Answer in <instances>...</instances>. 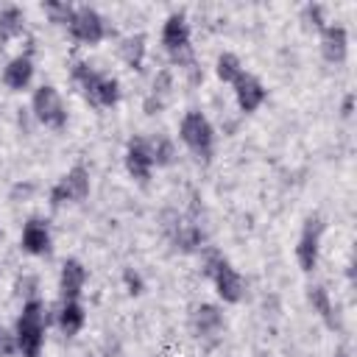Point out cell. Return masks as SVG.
<instances>
[{"mask_svg": "<svg viewBox=\"0 0 357 357\" xmlns=\"http://www.w3.org/2000/svg\"><path fill=\"white\" fill-rule=\"evenodd\" d=\"M45 11H47V17H50L53 22H59V25H67V22H70V17H73V11H75V6L50 0V3H45Z\"/></svg>", "mask_w": 357, "mask_h": 357, "instance_id": "obj_25", "label": "cell"}, {"mask_svg": "<svg viewBox=\"0 0 357 357\" xmlns=\"http://www.w3.org/2000/svg\"><path fill=\"white\" fill-rule=\"evenodd\" d=\"M167 231H170L173 245L178 251H184V254H192V251L204 248L201 245L204 243V231L192 218H176L173 223H167Z\"/></svg>", "mask_w": 357, "mask_h": 357, "instance_id": "obj_12", "label": "cell"}, {"mask_svg": "<svg viewBox=\"0 0 357 357\" xmlns=\"http://www.w3.org/2000/svg\"><path fill=\"white\" fill-rule=\"evenodd\" d=\"M215 73H218V78L223 84H231L243 73V64H240V59L234 53H220L218 56V64H215Z\"/></svg>", "mask_w": 357, "mask_h": 357, "instance_id": "obj_24", "label": "cell"}, {"mask_svg": "<svg viewBox=\"0 0 357 357\" xmlns=\"http://www.w3.org/2000/svg\"><path fill=\"white\" fill-rule=\"evenodd\" d=\"M335 357H351V354H349L346 349H337V351H335Z\"/></svg>", "mask_w": 357, "mask_h": 357, "instance_id": "obj_30", "label": "cell"}, {"mask_svg": "<svg viewBox=\"0 0 357 357\" xmlns=\"http://www.w3.org/2000/svg\"><path fill=\"white\" fill-rule=\"evenodd\" d=\"M126 170L137 178V181H148L151 170H153V159H151V148L145 137H131L126 145Z\"/></svg>", "mask_w": 357, "mask_h": 357, "instance_id": "obj_11", "label": "cell"}, {"mask_svg": "<svg viewBox=\"0 0 357 357\" xmlns=\"http://www.w3.org/2000/svg\"><path fill=\"white\" fill-rule=\"evenodd\" d=\"M231 86H234V100H237L240 112H245V114L257 112V109L265 103V98H268V92H265V86L259 84V78H254V75L245 73V70L231 81Z\"/></svg>", "mask_w": 357, "mask_h": 357, "instance_id": "obj_10", "label": "cell"}, {"mask_svg": "<svg viewBox=\"0 0 357 357\" xmlns=\"http://www.w3.org/2000/svg\"><path fill=\"white\" fill-rule=\"evenodd\" d=\"M204 273L212 279L218 296L226 304H237L245 293V279L231 268V262L218 248H204Z\"/></svg>", "mask_w": 357, "mask_h": 357, "instance_id": "obj_4", "label": "cell"}, {"mask_svg": "<svg viewBox=\"0 0 357 357\" xmlns=\"http://www.w3.org/2000/svg\"><path fill=\"white\" fill-rule=\"evenodd\" d=\"M190 324L198 337H215L223 329V312L218 304H198L190 315Z\"/></svg>", "mask_w": 357, "mask_h": 357, "instance_id": "obj_16", "label": "cell"}, {"mask_svg": "<svg viewBox=\"0 0 357 357\" xmlns=\"http://www.w3.org/2000/svg\"><path fill=\"white\" fill-rule=\"evenodd\" d=\"M22 28H25V17H22V11L17 6L0 8V45L6 39H11V36H20Z\"/></svg>", "mask_w": 357, "mask_h": 357, "instance_id": "obj_22", "label": "cell"}, {"mask_svg": "<svg viewBox=\"0 0 357 357\" xmlns=\"http://www.w3.org/2000/svg\"><path fill=\"white\" fill-rule=\"evenodd\" d=\"M84 321H86V312H84L81 301H61V307L56 312V324H59L61 335H67V337L78 335L81 326H84Z\"/></svg>", "mask_w": 357, "mask_h": 357, "instance_id": "obj_18", "label": "cell"}, {"mask_svg": "<svg viewBox=\"0 0 357 357\" xmlns=\"http://www.w3.org/2000/svg\"><path fill=\"white\" fill-rule=\"evenodd\" d=\"M86 195H89V170L84 165H73L64 173V178H59V184H53V190H50V206L59 209L67 201L81 204V201H86Z\"/></svg>", "mask_w": 357, "mask_h": 357, "instance_id": "obj_7", "label": "cell"}, {"mask_svg": "<svg viewBox=\"0 0 357 357\" xmlns=\"http://www.w3.org/2000/svg\"><path fill=\"white\" fill-rule=\"evenodd\" d=\"M17 354V337L8 326L0 324V357H14Z\"/></svg>", "mask_w": 357, "mask_h": 357, "instance_id": "obj_26", "label": "cell"}, {"mask_svg": "<svg viewBox=\"0 0 357 357\" xmlns=\"http://www.w3.org/2000/svg\"><path fill=\"white\" fill-rule=\"evenodd\" d=\"M20 245H22L25 254H33V257L50 254V226H47V220H42V218H28V223L22 226Z\"/></svg>", "mask_w": 357, "mask_h": 357, "instance_id": "obj_13", "label": "cell"}, {"mask_svg": "<svg viewBox=\"0 0 357 357\" xmlns=\"http://www.w3.org/2000/svg\"><path fill=\"white\" fill-rule=\"evenodd\" d=\"M31 109H33L36 120H39L42 126H47V128L61 131V128L67 126V106H64L59 89L50 86V84H42L39 89H33Z\"/></svg>", "mask_w": 357, "mask_h": 357, "instance_id": "obj_6", "label": "cell"}, {"mask_svg": "<svg viewBox=\"0 0 357 357\" xmlns=\"http://www.w3.org/2000/svg\"><path fill=\"white\" fill-rule=\"evenodd\" d=\"M162 47L165 53L190 73V81H198V64L192 59V45H190V25H187V17L184 14H170L162 25Z\"/></svg>", "mask_w": 357, "mask_h": 357, "instance_id": "obj_2", "label": "cell"}, {"mask_svg": "<svg viewBox=\"0 0 357 357\" xmlns=\"http://www.w3.org/2000/svg\"><path fill=\"white\" fill-rule=\"evenodd\" d=\"M120 59L134 67V70H142V61H145V36L142 33H131L120 42Z\"/></svg>", "mask_w": 357, "mask_h": 357, "instance_id": "obj_20", "label": "cell"}, {"mask_svg": "<svg viewBox=\"0 0 357 357\" xmlns=\"http://www.w3.org/2000/svg\"><path fill=\"white\" fill-rule=\"evenodd\" d=\"M70 75L81 86V92L86 95V100L92 106H100V109L117 106V100H120V84H117V78H112L106 73H98L86 61H75Z\"/></svg>", "mask_w": 357, "mask_h": 357, "instance_id": "obj_3", "label": "cell"}, {"mask_svg": "<svg viewBox=\"0 0 357 357\" xmlns=\"http://www.w3.org/2000/svg\"><path fill=\"white\" fill-rule=\"evenodd\" d=\"M67 31L75 42H84V45H98L109 28H106V20L92 8V6H75L70 22H67Z\"/></svg>", "mask_w": 357, "mask_h": 357, "instance_id": "obj_8", "label": "cell"}, {"mask_svg": "<svg viewBox=\"0 0 357 357\" xmlns=\"http://www.w3.org/2000/svg\"><path fill=\"white\" fill-rule=\"evenodd\" d=\"M148 148H151V159H153V167H167L176 162V145L170 142V137L165 134H153L148 139Z\"/></svg>", "mask_w": 357, "mask_h": 357, "instance_id": "obj_21", "label": "cell"}, {"mask_svg": "<svg viewBox=\"0 0 357 357\" xmlns=\"http://www.w3.org/2000/svg\"><path fill=\"white\" fill-rule=\"evenodd\" d=\"M326 223L321 215H310L304 220V229H301V237H298V245H296V262L304 273H312L318 268V251H321V234H324Z\"/></svg>", "mask_w": 357, "mask_h": 357, "instance_id": "obj_9", "label": "cell"}, {"mask_svg": "<svg viewBox=\"0 0 357 357\" xmlns=\"http://www.w3.org/2000/svg\"><path fill=\"white\" fill-rule=\"evenodd\" d=\"M45 304L39 298H28L17 315L14 337H17V354L22 357H39L45 346Z\"/></svg>", "mask_w": 357, "mask_h": 357, "instance_id": "obj_1", "label": "cell"}, {"mask_svg": "<svg viewBox=\"0 0 357 357\" xmlns=\"http://www.w3.org/2000/svg\"><path fill=\"white\" fill-rule=\"evenodd\" d=\"M84 284H86V268H84L78 259H64L61 273H59V293H61V301H78Z\"/></svg>", "mask_w": 357, "mask_h": 357, "instance_id": "obj_14", "label": "cell"}, {"mask_svg": "<svg viewBox=\"0 0 357 357\" xmlns=\"http://www.w3.org/2000/svg\"><path fill=\"white\" fill-rule=\"evenodd\" d=\"M307 301L312 304V310L326 321V326H335V312H332V301L324 284H310L307 287Z\"/></svg>", "mask_w": 357, "mask_h": 357, "instance_id": "obj_23", "label": "cell"}, {"mask_svg": "<svg viewBox=\"0 0 357 357\" xmlns=\"http://www.w3.org/2000/svg\"><path fill=\"white\" fill-rule=\"evenodd\" d=\"M123 282L128 284V293L131 296H137V293H142V279L128 268V271H123Z\"/></svg>", "mask_w": 357, "mask_h": 357, "instance_id": "obj_28", "label": "cell"}, {"mask_svg": "<svg viewBox=\"0 0 357 357\" xmlns=\"http://www.w3.org/2000/svg\"><path fill=\"white\" fill-rule=\"evenodd\" d=\"M170 89H173V75H170V70H159L156 78H153V89L148 92V98H145V103H142L145 114H156V112L167 103Z\"/></svg>", "mask_w": 357, "mask_h": 357, "instance_id": "obj_19", "label": "cell"}, {"mask_svg": "<svg viewBox=\"0 0 357 357\" xmlns=\"http://www.w3.org/2000/svg\"><path fill=\"white\" fill-rule=\"evenodd\" d=\"M33 78V61L28 53L22 56H14L6 67H3V84L11 89V92H22Z\"/></svg>", "mask_w": 357, "mask_h": 357, "instance_id": "obj_17", "label": "cell"}, {"mask_svg": "<svg viewBox=\"0 0 357 357\" xmlns=\"http://www.w3.org/2000/svg\"><path fill=\"white\" fill-rule=\"evenodd\" d=\"M351 106H354V95H346V98H343V117L351 114Z\"/></svg>", "mask_w": 357, "mask_h": 357, "instance_id": "obj_29", "label": "cell"}, {"mask_svg": "<svg viewBox=\"0 0 357 357\" xmlns=\"http://www.w3.org/2000/svg\"><path fill=\"white\" fill-rule=\"evenodd\" d=\"M178 137L190 148V153L195 159H201V162H209L212 159V153H215V128H212V123L198 109H190L181 117Z\"/></svg>", "mask_w": 357, "mask_h": 357, "instance_id": "obj_5", "label": "cell"}, {"mask_svg": "<svg viewBox=\"0 0 357 357\" xmlns=\"http://www.w3.org/2000/svg\"><path fill=\"white\" fill-rule=\"evenodd\" d=\"M349 50V33L343 25H324L321 28V53L326 61L340 64Z\"/></svg>", "mask_w": 357, "mask_h": 357, "instance_id": "obj_15", "label": "cell"}, {"mask_svg": "<svg viewBox=\"0 0 357 357\" xmlns=\"http://www.w3.org/2000/svg\"><path fill=\"white\" fill-rule=\"evenodd\" d=\"M304 20L312 22L315 28H324V25H326V20H324V6H318V3L304 6Z\"/></svg>", "mask_w": 357, "mask_h": 357, "instance_id": "obj_27", "label": "cell"}]
</instances>
